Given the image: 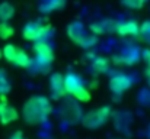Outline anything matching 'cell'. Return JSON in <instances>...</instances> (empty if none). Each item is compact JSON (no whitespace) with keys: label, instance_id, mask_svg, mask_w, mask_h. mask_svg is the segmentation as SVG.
<instances>
[{"label":"cell","instance_id":"cell-21","mask_svg":"<svg viewBox=\"0 0 150 139\" xmlns=\"http://www.w3.org/2000/svg\"><path fill=\"white\" fill-rule=\"evenodd\" d=\"M149 3V0H121V4L128 9H142Z\"/></svg>","mask_w":150,"mask_h":139},{"label":"cell","instance_id":"cell-4","mask_svg":"<svg viewBox=\"0 0 150 139\" xmlns=\"http://www.w3.org/2000/svg\"><path fill=\"white\" fill-rule=\"evenodd\" d=\"M67 35L70 38L71 42H74L77 46L83 48V49H91L92 46L98 44V36L92 35L86 26L82 22H71L67 26Z\"/></svg>","mask_w":150,"mask_h":139},{"label":"cell","instance_id":"cell-5","mask_svg":"<svg viewBox=\"0 0 150 139\" xmlns=\"http://www.w3.org/2000/svg\"><path fill=\"white\" fill-rule=\"evenodd\" d=\"M54 35V29L48 23H42L40 20H32L25 23L22 28V36L26 41L38 42V41H50Z\"/></svg>","mask_w":150,"mask_h":139},{"label":"cell","instance_id":"cell-2","mask_svg":"<svg viewBox=\"0 0 150 139\" xmlns=\"http://www.w3.org/2000/svg\"><path fill=\"white\" fill-rule=\"evenodd\" d=\"M32 51H34V58H32V65L29 70H34L35 73H40V74L47 73L54 62L52 45L48 41H38V42H34Z\"/></svg>","mask_w":150,"mask_h":139},{"label":"cell","instance_id":"cell-9","mask_svg":"<svg viewBox=\"0 0 150 139\" xmlns=\"http://www.w3.org/2000/svg\"><path fill=\"white\" fill-rule=\"evenodd\" d=\"M112 32H115L118 36L121 38H127V36H139L140 32V23L136 20H120V22H114V29Z\"/></svg>","mask_w":150,"mask_h":139},{"label":"cell","instance_id":"cell-14","mask_svg":"<svg viewBox=\"0 0 150 139\" xmlns=\"http://www.w3.org/2000/svg\"><path fill=\"white\" fill-rule=\"evenodd\" d=\"M114 29V22L111 20H99V22H93L91 26H89V32L95 36H99V35H105L108 32H112Z\"/></svg>","mask_w":150,"mask_h":139},{"label":"cell","instance_id":"cell-26","mask_svg":"<svg viewBox=\"0 0 150 139\" xmlns=\"http://www.w3.org/2000/svg\"><path fill=\"white\" fill-rule=\"evenodd\" d=\"M146 62H147V68H150V58L149 59H146Z\"/></svg>","mask_w":150,"mask_h":139},{"label":"cell","instance_id":"cell-22","mask_svg":"<svg viewBox=\"0 0 150 139\" xmlns=\"http://www.w3.org/2000/svg\"><path fill=\"white\" fill-rule=\"evenodd\" d=\"M7 139H26V138L23 136V133H22V132H13V133H12Z\"/></svg>","mask_w":150,"mask_h":139},{"label":"cell","instance_id":"cell-18","mask_svg":"<svg viewBox=\"0 0 150 139\" xmlns=\"http://www.w3.org/2000/svg\"><path fill=\"white\" fill-rule=\"evenodd\" d=\"M15 35V28L9 22H0V39L7 41Z\"/></svg>","mask_w":150,"mask_h":139},{"label":"cell","instance_id":"cell-20","mask_svg":"<svg viewBox=\"0 0 150 139\" xmlns=\"http://www.w3.org/2000/svg\"><path fill=\"white\" fill-rule=\"evenodd\" d=\"M139 36H142V39H143L147 45H150V19L149 20H144V22L140 25Z\"/></svg>","mask_w":150,"mask_h":139},{"label":"cell","instance_id":"cell-15","mask_svg":"<svg viewBox=\"0 0 150 139\" xmlns=\"http://www.w3.org/2000/svg\"><path fill=\"white\" fill-rule=\"evenodd\" d=\"M64 6H66V0H41L40 10L42 13H52L61 10Z\"/></svg>","mask_w":150,"mask_h":139},{"label":"cell","instance_id":"cell-7","mask_svg":"<svg viewBox=\"0 0 150 139\" xmlns=\"http://www.w3.org/2000/svg\"><path fill=\"white\" fill-rule=\"evenodd\" d=\"M131 86H133V78L127 73L118 71V73H114L109 78V90L117 96L124 94Z\"/></svg>","mask_w":150,"mask_h":139},{"label":"cell","instance_id":"cell-23","mask_svg":"<svg viewBox=\"0 0 150 139\" xmlns=\"http://www.w3.org/2000/svg\"><path fill=\"white\" fill-rule=\"evenodd\" d=\"M4 104H7V96H0V110L3 109Z\"/></svg>","mask_w":150,"mask_h":139},{"label":"cell","instance_id":"cell-17","mask_svg":"<svg viewBox=\"0 0 150 139\" xmlns=\"http://www.w3.org/2000/svg\"><path fill=\"white\" fill-rule=\"evenodd\" d=\"M10 89H12V84H10V80H9L6 71L0 70V96H7Z\"/></svg>","mask_w":150,"mask_h":139},{"label":"cell","instance_id":"cell-16","mask_svg":"<svg viewBox=\"0 0 150 139\" xmlns=\"http://www.w3.org/2000/svg\"><path fill=\"white\" fill-rule=\"evenodd\" d=\"M15 16V6L10 1L0 3V22H10Z\"/></svg>","mask_w":150,"mask_h":139},{"label":"cell","instance_id":"cell-6","mask_svg":"<svg viewBox=\"0 0 150 139\" xmlns=\"http://www.w3.org/2000/svg\"><path fill=\"white\" fill-rule=\"evenodd\" d=\"M112 116V107L105 104L102 107L98 109H93L91 112H88L83 119H82V123L88 128V129H98L100 126H103Z\"/></svg>","mask_w":150,"mask_h":139},{"label":"cell","instance_id":"cell-12","mask_svg":"<svg viewBox=\"0 0 150 139\" xmlns=\"http://www.w3.org/2000/svg\"><path fill=\"white\" fill-rule=\"evenodd\" d=\"M91 65L98 74H106L111 71V59L103 55H93L91 58Z\"/></svg>","mask_w":150,"mask_h":139},{"label":"cell","instance_id":"cell-19","mask_svg":"<svg viewBox=\"0 0 150 139\" xmlns=\"http://www.w3.org/2000/svg\"><path fill=\"white\" fill-rule=\"evenodd\" d=\"M16 49L18 48L13 45V44H6V45L1 48V58L6 59L10 64L12 59H13V57H15V54H16Z\"/></svg>","mask_w":150,"mask_h":139},{"label":"cell","instance_id":"cell-24","mask_svg":"<svg viewBox=\"0 0 150 139\" xmlns=\"http://www.w3.org/2000/svg\"><path fill=\"white\" fill-rule=\"evenodd\" d=\"M146 78H147V83H149V86H150V68L146 70Z\"/></svg>","mask_w":150,"mask_h":139},{"label":"cell","instance_id":"cell-28","mask_svg":"<svg viewBox=\"0 0 150 139\" xmlns=\"http://www.w3.org/2000/svg\"><path fill=\"white\" fill-rule=\"evenodd\" d=\"M114 139H121V138H114Z\"/></svg>","mask_w":150,"mask_h":139},{"label":"cell","instance_id":"cell-8","mask_svg":"<svg viewBox=\"0 0 150 139\" xmlns=\"http://www.w3.org/2000/svg\"><path fill=\"white\" fill-rule=\"evenodd\" d=\"M140 51L142 49H139L136 46L128 45L125 48H122L115 57H112V61L117 62V64H121V65H133L142 58Z\"/></svg>","mask_w":150,"mask_h":139},{"label":"cell","instance_id":"cell-13","mask_svg":"<svg viewBox=\"0 0 150 139\" xmlns=\"http://www.w3.org/2000/svg\"><path fill=\"white\" fill-rule=\"evenodd\" d=\"M19 119V112L10 106L9 103L3 106V109L0 110V123L1 125H10L13 122H16Z\"/></svg>","mask_w":150,"mask_h":139},{"label":"cell","instance_id":"cell-10","mask_svg":"<svg viewBox=\"0 0 150 139\" xmlns=\"http://www.w3.org/2000/svg\"><path fill=\"white\" fill-rule=\"evenodd\" d=\"M48 89H50L51 98L54 100H61L63 97L67 96L66 87H64V77L60 73H52L50 75L48 81Z\"/></svg>","mask_w":150,"mask_h":139},{"label":"cell","instance_id":"cell-3","mask_svg":"<svg viewBox=\"0 0 150 139\" xmlns=\"http://www.w3.org/2000/svg\"><path fill=\"white\" fill-rule=\"evenodd\" d=\"M63 77H64L66 93L69 96H71L76 101H80V103H88L91 100V90L79 74L69 71Z\"/></svg>","mask_w":150,"mask_h":139},{"label":"cell","instance_id":"cell-25","mask_svg":"<svg viewBox=\"0 0 150 139\" xmlns=\"http://www.w3.org/2000/svg\"><path fill=\"white\" fill-rule=\"evenodd\" d=\"M146 135L150 138V123H149V126H147V131H146Z\"/></svg>","mask_w":150,"mask_h":139},{"label":"cell","instance_id":"cell-27","mask_svg":"<svg viewBox=\"0 0 150 139\" xmlns=\"http://www.w3.org/2000/svg\"><path fill=\"white\" fill-rule=\"evenodd\" d=\"M0 59H1V49H0Z\"/></svg>","mask_w":150,"mask_h":139},{"label":"cell","instance_id":"cell-11","mask_svg":"<svg viewBox=\"0 0 150 139\" xmlns=\"http://www.w3.org/2000/svg\"><path fill=\"white\" fill-rule=\"evenodd\" d=\"M10 64L15 65V67H18V68L29 70L31 65H32V57H31L25 49L18 48V49H16V54H15V57H13V59H12Z\"/></svg>","mask_w":150,"mask_h":139},{"label":"cell","instance_id":"cell-1","mask_svg":"<svg viewBox=\"0 0 150 139\" xmlns=\"http://www.w3.org/2000/svg\"><path fill=\"white\" fill-rule=\"evenodd\" d=\"M52 112L51 100L44 94L31 96L22 106V117L29 125L44 123Z\"/></svg>","mask_w":150,"mask_h":139}]
</instances>
